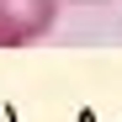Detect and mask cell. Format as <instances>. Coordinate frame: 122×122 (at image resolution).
I'll use <instances>...</instances> for the list:
<instances>
[{"label": "cell", "mask_w": 122, "mask_h": 122, "mask_svg": "<svg viewBox=\"0 0 122 122\" xmlns=\"http://www.w3.org/2000/svg\"><path fill=\"white\" fill-rule=\"evenodd\" d=\"M69 5H106V0H69Z\"/></svg>", "instance_id": "7a4b0ae2"}, {"label": "cell", "mask_w": 122, "mask_h": 122, "mask_svg": "<svg viewBox=\"0 0 122 122\" xmlns=\"http://www.w3.org/2000/svg\"><path fill=\"white\" fill-rule=\"evenodd\" d=\"M64 0H0V48H32L58 21Z\"/></svg>", "instance_id": "6da1fadb"}]
</instances>
